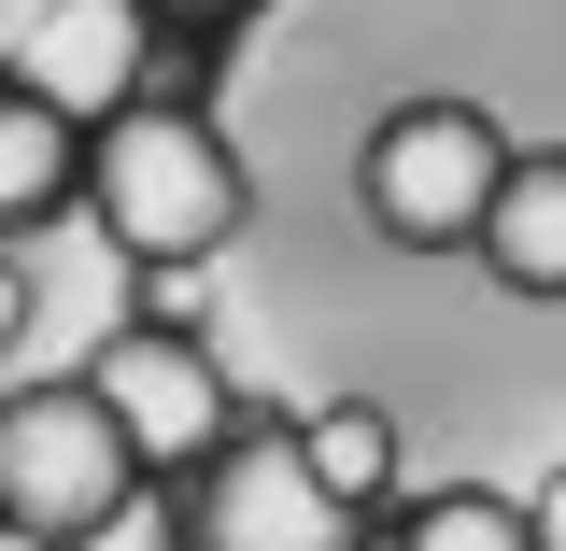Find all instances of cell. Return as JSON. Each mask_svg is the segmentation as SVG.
<instances>
[{"label":"cell","instance_id":"6da1fadb","mask_svg":"<svg viewBox=\"0 0 566 551\" xmlns=\"http://www.w3.org/2000/svg\"><path fill=\"white\" fill-rule=\"evenodd\" d=\"M85 199H99V241H114V255L199 269L212 241L241 226V156H227L199 114H114L99 156H85Z\"/></svg>","mask_w":566,"mask_h":551},{"label":"cell","instance_id":"7a4b0ae2","mask_svg":"<svg viewBox=\"0 0 566 551\" xmlns=\"http://www.w3.org/2000/svg\"><path fill=\"white\" fill-rule=\"evenodd\" d=\"M368 226L382 241H411V255H453V241H482L495 184H510V141H495L482 99H411V114H382L368 141Z\"/></svg>","mask_w":566,"mask_h":551},{"label":"cell","instance_id":"3957f363","mask_svg":"<svg viewBox=\"0 0 566 551\" xmlns=\"http://www.w3.org/2000/svg\"><path fill=\"white\" fill-rule=\"evenodd\" d=\"M128 481H142V453L114 438L99 382H29V396H0V523L85 538V523L128 509Z\"/></svg>","mask_w":566,"mask_h":551},{"label":"cell","instance_id":"277c9868","mask_svg":"<svg viewBox=\"0 0 566 551\" xmlns=\"http://www.w3.org/2000/svg\"><path fill=\"white\" fill-rule=\"evenodd\" d=\"M85 382H99V411L142 467H212L227 453V382H212L199 326H114Z\"/></svg>","mask_w":566,"mask_h":551},{"label":"cell","instance_id":"5b68a950","mask_svg":"<svg viewBox=\"0 0 566 551\" xmlns=\"http://www.w3.org/2000/svg\"><path fill=\"white\" fill-rule=\"evenodd\" d=\"M199 551H354V509L312 481L297 424H227V453H212V509H199Z\"/></svg>","mask_w":566,"mask_h":551},{"label":"cell","instance_id":"8992f818","mask_svg":"<svg viewBox=\"0 0 566 551\" xmlns=\"http://www.w3.org/2000/svg\"><path fill=\"white\" fill-rule=\"evenodd\" d=\"M14 71H29V99H57L71 128H114L128 85H142V0H43Z\"/></svg>","mask_w":566,"mask_h":551},{"label":"cell","instance_id":"52a82bcc","mask_svg":"<svg viewBox=\"0 0 566 551\" xmlns=\"http://www.w3.org/2000/svg\"><path fill=\"white\" fill-rule=\"evenodd\" d=\"M482 269L510 297H566V141L553 156H510V184L482 212Z\"/></svg>","mask_w":566,"mask_h":551},{"label":"cell","instance_id":"ba28073f","mask_svg":"<svg viewBox=\"0 0 566 551\" xmlns=\"http://www.w3.org/2000/svg\"><path fill=\"white\" fill-rule=\"evenodd\" d=\"M71 184H85V156H71V114L14 85V99H0V226H43Z\"/></svg>","mask_w":566,"mask_h":551},{"label":"cell","instance_id":"9c48e42d","mask_svg":"<svg viewBox=\"0 0 566 551\" xmlns=\"http://www.w3.org/2000/svg\"><path fill=\"white\" fill-rule=\"evenodd\" d=\"M297 453H312V481L340 495V509H382V495H397V424H382V411H354V396L297 424Z\"/></svg>","mask_w":566,"mask_h":551},{"label":"cell","instance_id":"30bf717a","mask_svg":"<svg viewBox=\"0 0 566 551\" xmlns=\"http://www.w3.org/2000/svg\"><path fill=\"white\" fill-rule=\"evenodd\" d=\"M397 551H538V523H524L510 495H482V481H453V495H424L411 523H397Z\"/></svg>","mask_w":566,"mask_h":551},{"label":"cell","instance_id":"8fae6325","mask_svg":"<svg viewBox=\"0 0 566 551\" xmlns=\"http://www.w3.org/2000/svg\"><path fill=\"white\" fill-rule=\"evenodd\" d=\"M85 551H170V509H142V495H128L114 523H85Z\"/></svg>","mask_w":566,"mask_h":551},{"label":"cell","instance_id":"7c38bea8","mask_svg":"<svg viewBox=\"0 0 566 551\" xmlns=\"http://www.w3.org/2000/svg\"><path fill=\"white\" fill-rule=\"evenodd\" d=\"M14 326H29V269L0 255V340H14Z\"/></svg>","mask_w":566,"mask_h":551},{"label":"cell","instance_id":"4fadbf2b","mask_svg":"<svg viewBox=\"0 0 566 551\" xmlns=\"http://www.w3.org/2000/svg\"><path fill=\"white\" fill-rule=\"evenodd\" d=\"M0 551H85V538H29V523H0Z\"/></svg>","mask_w":566,"mask_h":551},{"label":"cell","instance_id":"5bb4252c","mask_svg":"<svg viewBox=\"0 0 566 551\" xmlns=\"http://www.w3.org/2000/svg\"><path fill=\"white\" fill-rule=\"evenodd\" d=\"M0 99H14V85H0Z\"/></svg>","mask_w":566,"mask_h":551}]
</instances>
